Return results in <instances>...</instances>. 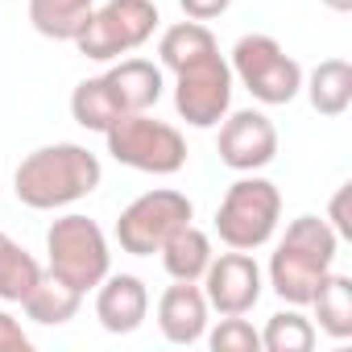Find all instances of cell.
<instances>
[{
    "label": "cell",
    "mask_w": 352,
    "mask_h": 352,
    "mask_svg": "<svg viewBox=\"0 0 352 352\" xmlns=\"http://www.w3.org/2000/svg\"><path fill=\"white\" fill-rule=\"evenodd\" d=\"M104 183V166L87 145L54 141L21 157L13 174V195L34 212H58L87 199Z\"/></svg>",
    "instance_id": "obj_1"
},
{
    "label": "cell",
    "mask_w": 352,
    "mask_h": 352,
    "mask_svg": "<svg viewBox=\"0 0 352 352\" xmlns=\"http://www.w3.org/2000/svg\"><path fill=\"white\" fill-rule=\"evenodd\" d=\"M340 253V236L323 216H298L286 224L274 257H270V286L290 307H311L319 282L331 274Z\"/></svg>",
    "instance_id": "obj_2"
},
{
    "label": "cell",
    "mask_w": 352,
    "mask_h": 352,
    "mask_svg": "<svg viewBox=\"0 0 352 352\" xmlns=\"http://www.w3.org/2000/svg\"><path fill=\"white\" fill-rule=\"evenodd\" d=\"M46 270L54 278H63L67 286H75L79 294L96 290L112 274V253H108L104 228L79 212L58 216L46 228Z\"/></svg>",
    "instance_id": "obj_3"
},
{
    "label": "cell",
    "mask_w": 352,
    "mask_h": 352,
    "mask_svg": "<svg viewBox=\"0 0 352 352\" xmlns=\"http://www.w3.org/2000/svg\"><path fill=\"white\" fill-rule=\"evenodd\" d=\"M104 141L120 166L141 170V174H179L187 166V137L149 112L116 116L104 129Z\"/></svg>",
    "instance_id": "obj_4"
},
{
    "label": "cell",
    "mask_w": 352,
    "mask_h": 352,
    "mask_svg": "<svg viewBox=\"0 0 352 352\" xmlns=\"http://www.w3.org/2000/svg\"><path fill=\"white\" fill-rule=\"evenodd\" d=\"M278 220H282V191L270 179H261V174H245V179H236L224 191L216 208V236L228 249L253 253L274 241Z\"/></svg>",
    "instance_id": "obj_5"
},
{
    "label": "cell",
    "mask_w": 352,
    "mask_h": 352,
    "mask_svg": "<svg viewBox=\"0 0 352 352\" xmlns=\"http://www.w3.org/2000/svg\"><path fill=\"white\" fill-rule=\"evenodd\" d=\"M232 79L257 100V104H270V108H282L290 104L298 91H302V67L282 50L278 38L270 34H245L236 46H232Z\"/></svg>",
    "instance_id": "obj_6"
},
{
    "label": "cell",
    "mask_w": 352,
    "mask_h": 352,
    "mask_svg": "<svg viewBox=\"0 0 352 352\" xmlns=\"http://www.w3.org/2000/svg\"><path fill=\"white\" fill-rule=\"evenodd\" d=\"M157 5L153 0H108L91 9V21L75 38V50L91 63H112L120 54L141 50L157 30Z\"/></svg>",
    "instance_id": "obj_7"
},
{
    "label": "cell",
    "mask_w": 352,
    "mask_h": 352,
    "mask_svg": "<svg viewBox=\"0 0 352 352\" xmlns=\"http://www.w3.org/2000/svg\"><path fill=\"white\" fill-rule=\"evenodd\" d=\"M191 220H195V204L183 191L153 187V191L137 195L120 212V220H116V245L129 257H153L170 241V232H179Z\"/></svg>",
    "instance_id": "obj_8"
},
{
    "label": "cell",
    "mask_w": 352,
    "mask_h": 352,
    "mask_svg": "<svg viewBox=\"0 0 352 352\" xmlns=\"http://www.w3.org/2000/svg\"><path fill=\"white\" fill-rule=\"evenodd\" d=\"M232 91H236V79L220 50L174 71V108L191 129H216L232 112Z\"/></svg>",
    "instance_id": "obj_9"
},
{
    "label": "cell",
    "mask_w": 352,
    "mask_h": 352,
    "mask_svg": "<svg viewBox=\"0 0 352 352\" xmlns=\"http://www.w3.org/2000/svg\"><path fill=\"white\" fill-rule=\"evenodd\" d=\"M199 282H204L208 307L220 311V315H249L261 302V290H265L261 265L245 249H232V253L212 257V265L204 270Z\"/></svg>",
    "instance_id": "obj_10"
},
{
    "label": "cell",
    "mask_w": 352,
    "mask_h": 352,
    "mask_svg": "<svg viewBox=\"0 0 352 352\" xmlns=\"http://www.w3.org/2000/svg\"><path fill=\"white\" fill-rule=\"evenodd\" d=\"M278 157V124L257 112L241 108L220 120V162L236 174H257Z\"/></svg>",
    "instance_id": "obj_11"
},
{
    "label": "cell",
    "mask_w": 352,
    "mask_h": 352,
    "mask_svg": "<svg viewBox=\"0 0 352 352\" xmlns=\"http://www.w3.org/2000/svg\"><path fill=\"white\" fill-rule=\"evenodd\" d=\"M208 315H212V307H208L199 282H174L157 298V327H162V336L170 344H179V348H191V344L204 340Z\"/></svg>",
    "instance_id": "obj_12"
},
{
    "label": "cell",
    "mask_w": 352,
    "mask_h": 352,
    "mask_svg": "<svg viewBox=\"0 0 352 352\" xmlns=\"http://www.w3.org/2000/svg\"><path fill=\"white\" fill-rule=\"evenodd\" d=\"M149 315V290L137 274H108L96 286V319L112 336H129Z\"/></svg>",
    "instance_id": "obj_13"
},
{
    "label": "cell",
    "mask_w": 352,
    "mask_h": 352,
    "mask_svg": "<svg viewBox=\"0 0 352 352\" xmlns=\"http://www.w3.org/2000/svg\"><path fill=\"white\" fill-rule=\"evenodd\" d=\"M104 83H108L120 116L124 112H149L162 100V91H166V75L149 58H120L116 67L104 71Z\"/></svg>",
    "instance_id": "obj_14"
},
{
    "label": "cell",
    "mask_w": 352,
    "mask_h": 352,
    "mask_svg": "<svg viewBox=\"0 0 352 352\" xmlns=\"http://www.w3.org/2000/svg\"><path fill=\"white\" fill-rule=\"evenodd\" d=\"M302 91L319 116H344L352 108V63L323 58L311 75H302Z\"/></svg>",
    "instance_id": "obj_15"
},
{
    "label": "cell",
    "mask_w": 352,
    "mask_h": 352,
    "mask_svg": "<svg viewBox=\"0 0 352 352\" xmlns=\"http://www.w3.org/2000/svg\"><path fill=\"white\" fill-rule=\"evenodd\" d=\"M162 253V265L174 282H199L204 270L212 265V236L195 224H183L179 232H170V241L157 249Z\"/></svg>",
    "instance_id": "obj_16"
},
{
    "label": "cell",
    "mask_w": 352,
    "mask_h": 352,
    "mask_svg": "<svg viewBox=\"0 0 352 352\" xmlns=\"http://www.w3.org/2000/svg\"><path fill=\"white\" fill-rule=\"evenodd\" d=\"M21 307H25V315H30L34 323H42V327H63V323H71V319L79 315L83 294H79L75 286H67L63 278H54L50 270H42L38 286L21 298Z\"/></svg>",
    "instance_id": "obj_17"
},
{
    "label": "cell",
    "mask_w": 352,
    "mask_h": 352,
    "mask_svg": "<svg viewBox=\"0 0 352 352\" xmlns=\"http://www.w3.org/2000/svg\"><path fill=\"white\" fill-rule=\"evenodd\" d=\"M220 42L216 34L208 30V21H179V25H170L162 38H157V58H162V71H183L187 63L204 58V54H216Z\"/></svg>",
    "instance_id": "obj_18"
},
{
    "label": "cell",
    "mask_w": 352,
    "mask_h": 352,
    "mask_svg": "<svg viewBox=\"0 0 352 352\" xmlns=\"http://www.w3.org/2000/svg\"><path fill=\"white\" fill-rule=\"evenodd\" d=\"M96 0H30V25L50 42H75L91 21Z\"/></svg>",
    "instance_id": "obj_19"
},
{
    "label": "cell",
    "mask_w": 352,
    "mask_h": 352,
    "mask_svg": "<svg viewBox=\"0 0 352 352\" xmlns=\"http://www.w3.org/2000/svg\"><path fill=\"white\" fill-rule=\"evenodd\" d=\"M319 331H327L331 340H348L352 336V278L348 274H327L311 298Z\"/></svg>",
    "instance_id": "obj_20"
},
{
    "label": "cell",
    "mask_w": 352,
    "mask_h": 352,
    "mask_svg": "<svg viewBox=\"0 0 352 352\" xmlns=\"http://www.w3.org/2000/svg\"><path fill=\"white\" fill-rule=\"evenodd\" d=\"M42 278L34 253H25L9 232H0V302H21Z\"/></svg>",
    "instance_id": "obj_21"
},
{
    "label": "cell",
    "mask_w": 352,
    "mask_h": 352,
    "mask_svg": "<svg viewBox=\"0 0 352 352\" xmlns=\"http://www.w3.org/2000/svg\"><path fill=\"white\" fill-rule=\"evenodd\" d=\"M71 116H75V124L87 129V133H104V129L120 116V108H116V100H112L104 75H91V79L75 83V91H71Z\"/></svg>",
    "instance_id": "obj_22"
},
{
    "label": "cell",
    "mask_w": 352,
    "mask_h": 352,
    "mask_svg": "<svg viewBox=\"0 0 352 352\" xmlns=\"http://www.w3.org/2000/svg\"><path fill=\"white\" fill-rule=\"evenodd\" d=\"M261 348L265 352H311L315 348V323L298 307L278 311L261 327Z\"/></svg>",
    "instance_id": "obj_23"
},
{
    "label": "cell",
    "mask_w": 352,
    "mask_h": 352,
    "mask_svg": "<svg viewBox=\"0 0 352 352\" xmlns=\"http://www.w3.org/2000/svg\"><path fill=\"white\" fill-rule=\"evenodd\" d=\"M212 352H261V331L245 315H224L212 331H204Z\"/></svg>",
    "instance_id": "obj_24"
},
{
    "label": "cell",
    "mask_w": 352,
    "mask_h": 352,
    "mask_svg": "<svg viewBox=\"0 0 352 352\" xmlns=\"http://www.w3.org/2000/svg\"><path fill=\"white\" fill-rule=\"evenodd\" d=\"M34 340L25 336V327L9 315V311H0V352H30Z\"/></svg>",
    "instance_id": "obj_25"
},
{
    "label": "cell",
    "mask_w": 352,
    "mask_h": 352,
    "mask_svg": "<svg viewBox=\"0 0 352 352\" xmlns=\"http://www.w3.org/2000/svg\"><path fill=\"white\" fill-rule=\"evenodd\" d=\"M179 5L191 21H216L232 9V0H179Z\"/></svg>",
    "instance_id": "obj_26"
},
{
    "label": "cell",
    "mask_w": 352,
    "mask_h": 352,
    "mask_svg": "<svg viewBox=\"0 0 352 352\" xmlns=\"http://www.w3.org/2000/svg\"><path fill=\"white\" fill-rule=\"evenodd\" d=\"M327 224L336 228V236H340V241H348V236H352V220H348V187H340V191L331 195V208H327Z\"/></svg>",
    "instance_id": "obj_27"
},
{
    "label": "cell",
    "mask_w": 352,
    "mask_h": 352,
    "mask_svg": "<svg viewBox=\"0 0 352 352\" xmlns=\"http://www.w3.org/2000/svg\"><path fill=\"white\" fill-rule=\"evenodd\" d=\"M319 5H327L331 13H352V0H319Z\"/></svg>",
    "instance_id": "obj_28"
}]
</instances>
